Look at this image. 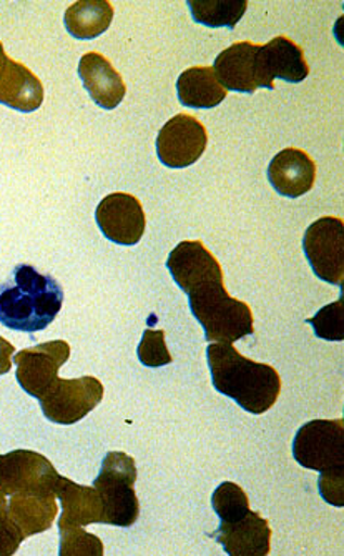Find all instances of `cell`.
Listing matches in <instances>:
<instances>
[{"instance_id": "cell-13", "label": "cell", "mask_w": 344, "mask_h": 556, "mask_svg": "<svg viewBox=\"0 0 344 556\" xmlns=\"http://www.w3.org/2000/svg\"><path fill=\"white\" fill-rule=\"evenodd\" d=\"M0 104L22 114L39 111L43 104V86L27 65L5 54L0 42Z\"/></svg>"}, {"instance_id": "cell-18", "label": "cell", "mask_w": 344, "mask_h": 556, "mask_svg": "<svg viewBox=\"0 0 344 556\" xmlns=\"http://www.w3.org/2000/svg\"><path fill=\"white\" fill-rule=\"evenodd\" d=\"M268 180L281 197L298 199L315 186V162L303 150L293 147L281 150L268 167Z\"/></svg>"}, {"instance_id": "cell-26", "label": "cell", "mask_w": 344, "mask_h": 556, "mask_svg": "<svg viewBox=\"0 0 344 556\" xmlns=\"http://www.w3.org/2000/svg\"><path fill=\"white\" fill-rule=\"evenodd\" d=\"M306 324L315 328V336L328 342H341L344 339V303L343 296L337 302L321 308Z\"/></svg>"}, {"instance_id": "cell-6", "label": "cell", "mask_w": 344, "mask_h": 556, "mask_svg": "<svg viewBox=\"0 0 344 556\" xmlns=\"http://www.w3.org/2000/svg\"><path fill=\"white\" fill-rule=\"evenodd\" d=\"M103 400L99 378H58L40 396V407L47 420L55 425H74L86 418Z\"/></svg>"}, {"instance_id": "cell-27", "label": "cell", "mask_w": 344, "mask_h": 556, "mask_svg": "<svg viewBox=\"0 0 344 556\" xmlns=\"http://www.w3.org/2000/svg\"><path fill=\"white\" fill-rule=\"evenodd\" d=\"M137 355H139L140 364L149 368L165 367L174 362L167 343H165L164 330H145Z\"/></svg>"}, {"instance_id": "cell-7", "label": "cell", "mask_w": 344, "mask_h": 556, "mask_svg": "<svg viewBox=\"0 0 344 556\" xmlns=\"http://www.w3.org/2000/svg\"><path fill=\"white\" fill-rule=\"evenodd\" d=\"M58 473L49 458L33 450H14L0 455V495L39 493L55 495ZM58 496V495H55Z\"/></svg>"}, {"instance_id": "cell-12", "label": "cell", "mask_w": 344, "mask_h": 556, "mask_svg": "<svg viewBox=\"0 0 344 556\" xmlns=\"http://www.w3.org/2000/svg\"><path fill=\"white\" fill-rule=\"evenodd\" d=\"M95 220L103 237L118 245H137L145 233V212L140 200L130 193L105 197L97 207Z\"/></svg>"}, {"instance_id": "cell-20", "label": "cell", "mask_w": 344, "mask_h": 556, "mask_svg": "<svg viewBox=\"0 0 344 556\" xmlns=\"http://www.w3.org/2000/svg\"><path fill=\"white\" fill-rule=\"evenodd\" d=\"M55 495L64 507V514L59 518V527L62 525L87 527V525L102 523V498L93 486L78 485L68 478L61 477Z\"/></svg>"}, {"instance_id": "cell-22", "label": "cell", "mask_w": 344, "mask_h": 556, "mask_svg": "<svg viewBox=\"0 0 344 556\" xmlns=\"http://www.w3.org/2000/svg\"><path fill=\"white\" fill-rule=\"evenodd\" d=\"M114 21V5L109 0H80L67 9L64 24L74 39L92 40L107 33Z\"/></svg>"}, {"instance_id": "cell-15", "label": "cell", "mask_w": 344, "mask_h": 556, "mask_svg": "<svg viewBox=\"0 0 344 556\" xmlns=\"http://www.w3.org/2000/svg\"><path fill=\"white\" fill-rule=\"evenodd\" d=\"M167 268L175 283L184 293L209 278H224L220 262L209 254L200 240L178 243L168 257Z\"/></svg>"}, {"instance_id": "cell-21", "label": "cell", "mask_w": 344, "mask_h": 556, "mask_svg": "<svg viewBox=\"0 0 344 556\" xmlns=\"http://www.w3.org/2000/svg\"><path fill=\"white\" fill-rule=\"evenodd\" d=\"M180 104L190 109H214L227 99V90L218 83L214 67H192L181 72L177 80Z\"/></svg>"}, {"instance_id": "cell-24", "label": "cell", "mask_w": 344, "mask_h": 556, "mask_svg": "<svg viewBox=\"0 0 344 556\" xmlns=\"http://www.w3.org/2000/svg\"><path fill=\"white\" fill-rule=\"evenodd\" d=\"M212 507L220 517L221 523H230L249 514L250 500L242 486L233 482H225L215 490Z\"/></svg>"}, {"instance_id": "cell-25", "label": "cell", "mask_w": 344, "mask_h": 556, "mask_svg": "<svg viewBox=\"0 0 344 556\" xmlns=\"http://www.w3.org/2000/svg\"><path fill=\"white\" fill-rule=\"evenodd\" d=\"M61 532V556H102L103 543L99 536L87 533L84 527H72L62 525Z\"/></svg>"}, {"instance_id": "cell-30", "label": "cell", "mask_w": 344, "mask_h": 556, "mask_svg": "<svg viewBox=\"0 0 344 556\" xmlns=\"http://www.w3.org/2000/svg\"><path fill=\"white\" fill-rule=\"evenodd\" d=\"M15 346L11 342L0 337V375H5L12 368V355H14Z\"/></svg>"}, {"instance_id": "cell-3", "label": "cell", "mask_w": 344, "mask_h": 556, "mask_svg": "<svg viewBox=\"0 0 344 556\" xmlns=\"http://www.w3.org/2000/svg\"><path fill=\"white\" fill-rule=\"evenodd\" d=\"M224 280L209 278L187 293L190 311L202 325L206 342L233 343L255 333L252 308L228 295Z\"/></svg>"}, {"instance_id": "cell-10", "label": "cell", "mask_w": 344, "mask_h": 556, "mask_svg": "<svg viewBox=\"0 0 344 556\" xmlns=\"http://www.w3.org/2000/svg\"><path fill=\"white\" fill-rule=\"evenodd\" d=\"M259 50L258 43L237 42L215 59V75L227 92L253 93L262 87L275 89L263 71Z\"/></svg>"}, {"instance_id": "cell-16", "label": "cell", "mask_w": 344, "mask_h": 556, "mask_svg": "<svg viewBox=\"0 0 344 556\" xmlns=\"http://www.w3.org/2000/svg\"><path fill=\"white\" fill-rule=\"evenodd\" d=\"M215 540L230 556L270 555L271 528L258 511L250 510L245 517L220 523Z\"/></svg>"}, {"instance_id": "cell-2", "label": "cell", "mask_w": 344, "mask_h": 556, "mask_svg": "<svg viewBox=\"0 0 344 556\" xmlns=\"http://www.w3.org/2000/svg\"><path fill=\"white\" fill-rule=\"evenodd\" d=\"M64 290L52 275L21 264L0 287V324L14 332H42L58 318Z\"/></svg>"}, {"instance_id": "cell-14", "label": "cell", "mask_w": 344, "mask_h": 556, "mask_svg": "<svg viewBox=\"0 0 344 556\" xmlns=\"http://www.w3.org/2000/svg\"><path fill=\"white\" fill-rule=\"evenodd\" d=\"M55 498H58L55 495H39V493L0 495V515L14 521L25 539H29L47 532L54 525L59 514Z\"/></svg>"}, {"instance_id": "cell-5", "label": "cell", "mask_w": 344, "mask_h": 556, "mask_svg": "<svg viewBox=\"0 0 344 556\" xmlns=\"http://www.w3.org/2000/svg\"><path fill=\"white\" fill-rule=\"evenodd\" d=\"M293 457L303 468L330 471L344 468V421L313 420L293 440Z\"/></svg>"}, {"instance_id": "cell-23", "label": "cell", "mask_w": 344, "mask_h": 556, "mask_svg": "<svg viewBox=\"0 0 344 556\" xmlns=\"http://www.w3.org/2000/svg\"><path fill=\"white\" fill-rule=\"evenodd\" d=\"M193 21L209 29L228 27L233 30L249 9L246 0H189Z\"/></svg>"}, {"instance_id": "cell-29", "label": "cell", "mask_w": 344, "mask_h": 556, "mask_svg": "<svg viewBox=\"0 0 344 556\" xmlns=\"http://www.w3.org/2000/svg\"><path fill=\"white\" fill-rule=\"evenodd\" d=\"M24 540V533L15 527L14 521L0 515V556L15 555Z\"/></svg>"}, {"instance_id": "cell-28", "label": "cell", "mask_w": 344, "mask_h": 556, "mask_svg": "<svg viewBox=\"0 0 344 556\" xmlns=\"http://www.w3.org/2000/svg\"><path fill=\"white\" fill-rule=\"evenodd\" d=\"M321 496L334 507H344V468L337 470L321 471L320 482Z\"/></svg>"}, {"instance_id": "cell-9", "label": "cell", "mask_w": 344, "mask_h": 556, "mask_svg": "<svg viewBox=\"0 0 344 556\" xmlns=\"http://www.w3.org/2000/svg\"><path fill=\"white\" fill-rule=\"evenodd\" d=\"M208 146L205 125L192 115L178 114L156 137V155L168 168H187L200 161Z\"/></svg>"}, {"instance_id": "cell-4", "label": "cell", "mask_w": 344, "mask_h": 556, "mask_svg": "<svg viewBox=\"0 0 344 556\" xmlns=\"http://www.w3.org/2000/svg\"><path fill=\"white\" fill-rule=\"evenodd\" d=\"M136 460L124 452L107 453L93 482V489L102 498V523L128 528L139 520L140 502L136 495Z\"/></svg>"}, {"instance_id": "cell-1", "label": "cell", "mask_w": 344, "mask_h": 556, "mask_svg": "<svg viewBox=\"0 0 344 556\" xmlns=\"http://www.w3.org/2000/svg\"><path fill=\"white\" fill-rule=\"evenodd\" d=\"M215 390L252 415L267 414L281 392L280 374L271 365L243 357L231 343H212L206 349Z\"/></svg>"}, {"instance_id": "cell-17", "label": "cell", "mask_w": 344, "mask_h": 556, "mask_svg": "<svg viewBox=\"0 0 344 556\" xmlns=\"http://www.w3.org/2000/svg\"><path fill=\"white\" fill-rule=\"evenodd\" d=\"M78 77L82 79L90 99L105 111L117 109L127 93L122 75L115 71L112 62L99 52L82 55L78 64Z\"/></svg>"}, {"instance_id": "cell-11", "label": "cell", "mask_w": 344, "mask_h": 556, "mask_svg": "<svg viewBox=\"0 0 344 556\" xmlns=\"http://www.w3.org/2000/svg\"><path fill=\"white\" fill-rule=\"evenodd\" d=\"M71 358V345L65 340L40 343L21 350L14 357L18 386L25 393L39 400L59 378L62 365Z\"/></svg>"}, {"instance_id": "cell-19", "label": "cell", "mask_w": 344, "mask_h": 556, "mask_svg": "<svg viewBox=\"0 0 344 556\" xmlns=\"http://www.w3.org/2000/svg\"><path fill=\"white\" fill-rule=\"evenodd\" d=\"M263 71L268 79L275 84V79L284 80L288 84H302L308 79L309 65L305 59V52L298 43L280 36L271 39L267 46H262Z\"/></svg>"}, {"instance_id": "cell-8", "label": "cell", "mask_w": 344, "mask_h": 556, "mask_svg": "<svg viewBox=\"0 0 344 556\" xmlns=\"http://www.w3.org/2000/svg\"><path fill=\"white\" fill-rule=\"evenodd\" d=\"M303 252L316 277L343 289L344 224L337 217L313 222L303 237Z\"/></svg>"}]
</instances>
